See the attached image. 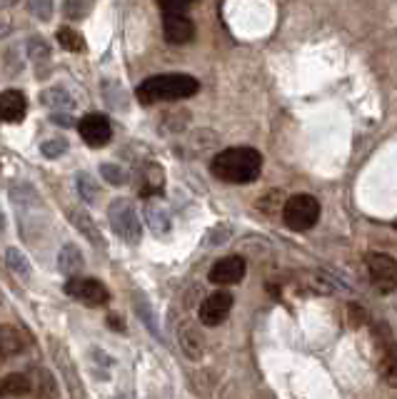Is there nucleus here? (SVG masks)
<instances>
[{"instance_id":"nucleus-1","label":"nucleus","mask_w":397,"mask_h":399,"mask_svg":"<svg viewBox=\"0 0 397 399\" xmlns=\"http://www.w3.org/2000/svg\"><path fill=\"white\" fill-rule=\"evenodd\" d=\"M210 170L223 183L248 185L263 173V155L255 147H228L212 158Z\"/></svg>"},{"instance_id":"nucleus-2","label":"nucleus","mask_w":397,"mask_h":399,"mask_svg":"<svg viewBox=\"0 0 397 399\" xmlns=\"http://www.w3.org/2000/svg\"><path fill=\"white\" fill-rule=\"evenodd\" d=\"M200 90L192 75L185 73H165V75H153V78L143 80L135 90V98L143 105H155V103H173V100H185Z\"/></svg>"},{"instance_id":"nucleus-3","label":"nucleus","mask_w":397,"mask_h":399,"mask_svg":"<svg viewBox=\"0 0 397 399\" xmlns=\"http://www.w3.org/2000/svg\"><path fill=\"white\" fill-rule=\"evenodd\" d=\"M108 220H110L113 232L120 240H125L127 245H138L143 240V225H140V217L130 200L125 197L113 200L110 207H108Z\"/></svg>"},{"instance_id":"nucleus-4","label":"nucleus","mask_w":397,"mask_h":399,"mask_svg":"<svg viewBox=\"0 0 397 399\" xmlns=\"http://www.w3.org/2000/svg\"><path fill=\"white\" fill-rule=\"evenodd\" d=\"M282 220L292 232L313 230L320 220V202L313 195H292L282 205Z\"/></svg>"},{"instance_id":"nucleus-5","label":"nucleus","mask_w":397,"mask_h":399,"mask_svg":"<svg viewBox=\"0 0 397 399\" xmlns=\"http://www.w3.org/2000/svg\"><path fill=\"white\" fill-rule=\"evenodd\" d=\"M367 274L372 287L380 294L397 292V260L385 253H372L367 258Z\"/></svg>"},{"instance_id":"nucleus-6","label":"nucleus","mask_w":397,"mask_h":399,"mask_svg":"<svg viewBox=\"0 0 397 399\" xmlns=\"http://www.w3.org/2000/svg\"><path fill=\"white\" fill-rule=\"evenodd\" d=\"M65 292L70 297L80 299L83 305H91V307H103L110 299V292H108L105 284L100 279H91V277H70L68 284H65Z\"/></svg>"},{"instance_id":"nucleus-7","label":"nucleus","mask_w":397,"mask_h":399,"mask_svg":"<svg viewBox=\"0 0 397 399\" xmlns=\"http://www.w3.org/2000/svg\"><path fill=\"white\" fill-rule=\"evenodd\" d=\"M230 310H233V294L230 292H212L210 297H205V302L200 305V322L205 327H217L228 320Z\"/></svg>"},{"instance_id":"nucleus-8","label":"nucleus","mask_w":397,"mask_h":399,"mask_svg":"<svg viewBox=\"0 0 397 399\" xmlns=\"http://www.w3.org/2000/svg\"><path fill=\"white\" fill-rule=\"evenodd\" d=\"M80 137L91 147H105L113 137V127L110 120L100 112H93V115H85L83 120L78 122Z\"/></svg>"},{"instance_id":"nucleus-9","label":"nucleus","mask_w":397,"mask_h":399,"mask_svg":"<svg viewBox=\"0 0 397 399\" xmlns=\"http://www.w3.org/2000/svg\"><path fill=\"white\" fill-rule=\"evenodd\" d=\"M245 272H248V265H245V260L240 258V255H230V258H223L217 260L215 265H212L210 270V282L212 284H220V287H228V284H238L240 279L245 277Z\"/></svg>"},{"instance_id":"nucleus-10","label":"nucleus","mask_w":397,"mask_h":399,"mask_svg":"<svg viewBox=\"0 0 397 399\" xmlns=\"http://www.w3.org/2000/svg\"><path fill=\"white\" fill-rule=\"evenodd\" d=\"M163 35L170 45H185L195 37V25L185 13H163Z\"/></svg>"},{"instance_id":"nucleus-11","label":"nucleus","mask_w":397,"mask_h":399,"mask_svg":"<svg viewBox=\"0 0 397 399\" xmlns=\"http://www.w3.org/2000/svg\"><path fill=\"white\" fill-rule=\"evenodd\" d=\"M28 112V100L18 90L0 93V120L3 122H21Z\"/></svg>"},{"instance_id":"nucleus-12","label":"nucleus","mask_w":397,"mask_h":399,"mask_svg":"<svg viewBox=\"0 0 397 399\" xmlns=\"http://www.w3.org/2000/svg\"><path fill=\"white\" fill-rule=\"evenodd\" d=\"M50 345L58 349V352H55V362H58V369L63 372L65 384H68V389H70V397H73V399H85V389H83V382H80V374H78V369H75V364L68 359L65 349H60L58 342H50Z\"/></svg>"},{"instance_id":"nucleus-13","label":"nucleus","mask_w":397,"mask_h":399,"mask_svg":"<svg viewBox=\"0 0 397 399\" xmlns=\"http://www.w3.org/2000/svg\"><path fill=\"white\" fill-rule=\"evenodd\" d=\"M68 220L73 222V227H75V230H78L80 235H83L88 242H93V245L100 247V250L105 247V240H103L100 230H98V225H96V220L91 217V212H85V210H80V207H75V210L68 212Z\"/></svg>"},{"instance_id":"nucleus-14","label":"nucleus","mask_w":397,"mask_h":399,"mask_svg":"<svg viewBox=\"0 0 397 399\" xmlns=\"http://www.w3.org/2000/svg\"><path fill=\"white\" fill-rule=\"evenodd\" d=\"M33 392V379L30 374L23 372H13L0 377V399H16V397H25Z\"/></svg>"},{"instance_id":"nucleus-15","label":"nucleus","mask_w":397,"mask_h":399,"mask_svg":"<svg viewBox=\"0 0 397 399\" xmlns=\"http://www.w3.org/2000/svg\"><path fill=\"white\" fill-rule=\"evenodd\" d=\"M83 267H85V258L78 245H65L58 253V270L65 277H78V272H83Z\"/></svg>"},{"instance_id":"nucleus-16","label":"nucleus","mask_w":397,"mask_h":399,"mask_svg":"<svg viewBox=\"0 0 397 399\" xmlns=\"http://www.w3.org/2000/svg\"><path fill=\"white\" fill-rule=\"evenodd\" d=\"M178 340H180L183 352H185L188 359H200L202 352H205V340L202 335L190 325H183L180 332H178Z\"/></svg>"},{"instance_id":"nucleus-17","label":"nucleus","mask_w":397,"mask_h":399,"mask_svg":"<svg viewBox=\"0 0 397 399\" xmlns=\"http://www.w3.org/2000/svg\"><path fill=\"white\" fill-rule=\"evenodd\" d=\"M28 340L23 337L21 330L11 325L0 327V357H11V354H21L25 349Z\"/></svg>"},{"instance_id":"nucleus-18","label":"nucleus","mask_w":397,"mask_h":399,"mask_svg":"<svg viewBox=\"0 0 397 399\" xmlns=\"http://www.w3.org/2000/svg\"><path fill=\"white\" fill-rule=\"evenodd\" d=\"M145 222H148V227L155 232V235H168L170 230H173V220H170V212L165 210L163 205H158V202H148L145 205Z\"/></svg>"},{"instance_id":"nucleus-19","label":"nucleus","mask_w":397,"mask_h":399,"mask_svg":"<svg viewBox=\"0 0 397 399\" xmlns=\"http://www.w3.org/2000/svg\"><path fill=\"white\" fill-rule=\"evenodd\" d=\"M132 307H135V315H138V320L143 322L145 327H148L150 335H153L158 342H165V340H163V330H160V322H158V317H155L153 307H150L143 297H135V299H132Z\"/></svg>"},{"instance_id":"nucleus-20","label":"nucleus","mask_w":397,"mask_h":399,"mask_svg":"<svg viewBox=\"0 0 397 399\" xmlns=\"http://www.w3.org/2000/svg\"><path fill=\"white\" fill-rule=\"evenodd\" d=\"M40 103L53 108V110H73L75 108V98L63 88H48L40 95Z\"/></svg>"},{"instance_id":"nucleus-21","label":"nucleus","mask_w":397,"mask_h":399,"mask_svg":"<svg viewBox=\"0 0 397 399\" xmlns=\"http://www.w3.org/2000/svg\"><path fill=\"white\" fill-rule=\"evenodd\" d=\"M75 187H78V195L83 197V202H96V200L100 197V187H98V183L93 180V175H88V173H78Z\"/></svg>"},{"instance_id":"nucleus-22","label":"nucleus","mask_w":397,"mask_h":399,"mask_svg":"<svg viewBox=\"0 0 397 399\" xmlns=\"http://www.w3.org/2000/svg\"><path fill=\"white\" fill-rule=\"evenodd\" d=\"M58 45H63V50H68V53H80V50L85 47V40L78 30H73L70 25H65L58 30Z\"/></svg>"},{"instance_id":"nucleus-23","label":"nucleus","mask_w":397,"mask_h":399,"mask_svg":"<svg viewBox=\"0 0 397 399\" xmlns=\"http://www.w3.org/2000/svg\"><path fill=\"white\" fill-rule=\"evenodd\" d=\"M6 262H8V267H11L16 274H21V277H28V274H30V262H28L25 255H23L21 250H16V247H8L6 250Z\"/></svg>"},{"instance_id":"nucleus-24","label":"nucleus","mask_w":397,"mask_h":399,"mask_svg":"<svg viewBox=\"0 0 397 399\" xmlns=\"http://www.w3.org/2000/svg\"><path fill=\"white\" fill-rule=\"evenodd\" d=\"M100 175H103V180H105V183L115 185V187H120V185L127 183V173L115 163H103L100 165Z\"/></svg>"},{"instance_id":"nucleus-25","label":"nucleus","mask_w":397,"mask_h":399,"mask_svg":"<svg viewBox=\"0 0 397 399\" xmlns=\"http://www.w3.org/2000/svg\"><path fill=\"white\" fill-rule=\"evenodd\" d=\"M40 153L48 160L60 158V155L68 153V140H65V137H50V140H45L40 145Z\"/></svg>"},{"instance_id":"nucleus-26","label":"nucleus","mask_w":397,"mask_h":399,"mask_svg":"<svg viewBox=\"0 0 397 399\" xmlns=\"http://www.w3.org/2000/svg\"><path fill=\"white\" fill-rule=\"evenodd\" d=\"M382 374H385V382L397 389V354H395V349H387L385 352V359H382Z\"/></svg>"},{"instance_id":"nucleus-27","label":"nucleus","mask_w":397,"mask_h":399,"mask_svg":"<svg viewBox=\"0 0 397 399\" xmlns=\"http://www.w3.org/2000/svg\"><path fill=\"white\" fill-rule=\"evenodd\" d=\"M28 11L38 21H50L53 18V0H28Z\"/></svg>"},{"instance_id":"nucleus-28","label":"nucleus","mask_w":397,"mask_h":399,"mask_svg":"<svg viewBox=\"0 0 397 399\" xmlns=\"http://www.w3.org/2000/svg\"><path fill=\"white\" fill-rule=\"evenodd\" d=\"M28 55H30L33 60H48L50 58V45L42 40L40 35H33L30 40H28Z\"/></svg>"},{"instance_id":"nucleus-29","label":"nucleus","mask_w":397,"mask_h":399,"mask_svg":"<svg viewBox=\"0 0 397 399\" xmlns=\"http://www.w3.org/2000/svg\"><path fill=\"white\" fill-rule=\"evenodd\" d=\"M91 6H93V0H68V6H65V16L78 21V18L88 16Z\"/></svg>"},{"instance_id":"nucleus-30","label":"nucleus","mask_w":397,"mask_h":399,"mask_svg":"<svg viewBox=\"0 0 397 399\" xmlns=\"http://www.w3.org/2000/svg\"><path fill=\"white\" fill-rule=\"evenodd\" d=\"M190 3L192 0H158V6L163 8V13H185V8Z\"/></svg>"},{"instance_id":"nucleus-31","label":"nucleus","mask_w":397,"mask_h":399,"mask_svg":"<svg viewBox=\"0 0 397 399\" xmlns=\"http://www.w3.org/2000/svg\"><path fill=\"white\" fill-rule=\"evenodd\" d=\"M228 237H230V227L228 225H220V227H215V230H210V235H207V242H210V245H223Z\"/></svg>"},{"instance_id":"nucleus-32","label":"nucleus","mask_w":397,"mask_h":399,"mask_svg":"<svg viewBox=\"0 0 397 399\" xmlns=\"http://www.w3.org/2000/svg\"><path fill=\"white\" fill-rule=\"evenodd\" d=\"M50 120L58 122L60 127H73V125H75L73 117H70V115H58V112H53V115H50Z\"/></svg>"},{"instance_id":"nucleus-33","label":"nucleus","mask_w":397,"mask_h":399,"mask_svg":"<svg viewBox=\"0 0 397 399\" xmlns=\"http://www.w3.org/2000/svg\"><path fill=\"white\" fill-rule=\"evenodd\" d=\"M21 0H0V8H13V6H18Z\"/></svg>"},{"instance_id":"nucleus-34","label":"nucleus","mask_w":397,"mask_h":399,"mask_svg":"<svg viewBox=\"0 0 397 399\" xmlns=\"http://www.w3.org/2000/svg\"><path fill=\"white\" fill-rule=\"evenodd\" d=\"M6 230V215H3V212H0V232Z\"/></svg>"}]
</instances>
